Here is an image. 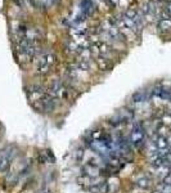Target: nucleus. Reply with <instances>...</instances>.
I'll list each match as a JSON object with an SVG mask.
<instances>
[{"label": "nucleus", "mask_w": 171, "mask_h": 193, "mask_svg": "<svg viewBox=\"0 0 171 193\" xmlns=\"http://www.w3.org/2000/svg\"><path fill=\"white\" fill-rule=\"evenodd\" d=\"M117 26L124 36L134 37L140 34L144 25V17L140 9H129L116 18Z\"/></svg>", "instance_id": "nucleus-1"}, {"label": "nucleus", "mask_w": 171, "mask_h": 193, "mask_svg": "<svg viewBox=\"0 0 171 193\" xmlns=\"http://www.w3.org/2000/svg\"><path fill=\"white\" fill-rule=\"evenodd\" d=\"M54 64H55V54L50 50L40 49L34 59L35 71L41 76L48 75L54 67Z\"/></svg>", "instance_id": "nucleus-2"}, {"label": "nucleus", "mask_w": 171, "mask_h": 193, "mask_svg": "<svg viewBox=\"0 0 171 193\" xmlns=\"http://www.w3.org/2000/svg\"><path fill=\"white\" fill-rule=\"evenodd\" d=\"M158 30L161 32H169L171 30V19H158Z\"/></svg>", "instance_id": "nucleus-3"}]
</instances>
